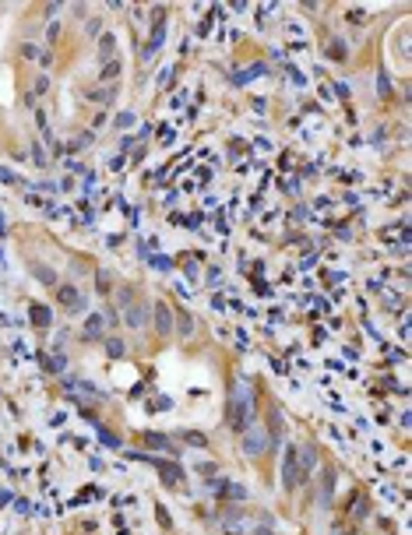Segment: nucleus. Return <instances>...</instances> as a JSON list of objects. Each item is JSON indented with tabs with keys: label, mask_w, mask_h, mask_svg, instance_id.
Here are the masks:
<instances>
[{
	"label": "nucleus",
	"mask_w": 412,
	"mask_h": 535,
	"mask_svg": "<svg viewBox=\"0 0 412 535\" xmlns=\"http://www.w3.org/2000/svg\"><path fill=\"white\" fill-rule=\"evenodd\" d=\"M243 451H247V454H261V451H265V433H261L257 426H247V437H243Z\"/></svg>",
	"instance_id": "f03ea898"
},
{
	"label": "nucleus",
	"mask_w": 412,
	"mask_h": 535,
	"mask_svg": "<svg viewBox=\"0 0 412 535\" xmlns=\"http://www.w3.org/2000/svg\"><path fill=\"white\" fill-rule=\"evenodd\" d=\"M296 458H299L296 447H289V451H285V462H282V475H285V486H289V489L299 482V479H296Z\"/></svg>",
	"instance_id": "7ed1b4c3"
},
{
	"label": "nucleus",
	"mask_w": 412,
	"mask_h": 535,
	"mask_svg": "<svg viewBox=\"0 0 412 535\" xmlns=\"http://www.w3.org/2000/svg\"><path fill=\"white\" fill-rule=\"evenodd\" d=\"M183 440L194 444V447H205V437H201V433H183Z\"/></svg>",
	"instance_id": "f8f14e48"
},
{
	"label": "nucleus",
	"mask_w": 412,
	"mask_h": 535,
	"mask_svg": "<svg viewBox=\"0 0 412 535\" xmlns=\"http://www.w3.org/2000/svg\"><path fill=\"white\" fill-rule=\"evenodd\" d=\"M254 535H272V532H268V528H261V532H254Z\"/></svg>",
	"instance_id": "ddd939ff"
},
{
	"label": "nucleus",
	"mask_w": 412,
	"mask_h": 535,
	"mask_svg": "<svg viewBox=\"0 0 412 535\" xmlns=\"http://www.w3.org/2000/svg\"><path fill=\"white\" fill-rule=\"evenodd\" d=\"M99 328H102V317H99V314H95V317H88V324H85V331H88V334H95Z\"/></svg>",
	"instance_id": "9d476101"
},
{
	"label": "nucleus",
	"mask_w": 412,
	"mask_h": 535,
	"mask_svg": "<svg viewBox=\"0 0 412 535\" xmlns=\"http://www.w3.org/2000/svg\"><path fill=\"white\" fill-rule=\"evenodd\" d=\"M60 303H67V307H74V310H78V307H81V296L74 292L70 285H64V289H60Z\"/></svg>",
	"instance_id": "39448f33"
},
{
	"label": "nucleus",
	"mask_w": 412,
	"mask_h": 535,
	"mask_svg": "<svg viewBox=\"0 0 412 535\" xmlns=\"http://www.w3.org/2000/svg\"><path fill=\"white\" fill-rule=\"evenodd\" d=\"M310 468H314V451H310V447H303V475H307ZM303 475H299V479H303Z\"/></svg>",
	"instance_id": "1a4fd4ad"
},
{
	"label": "nucleus",
	"mask_w": 412,
	"mask_h": 535,
	"mask_svg": "<svg viewBox=\"0 0 412 535\" xmlns=\"http://www.w3.org/2000/svg\"><path fill=\"white\" fill-rule=\"evenodd\" d=\"M144 440L152 444V447H159V451H173V447H169V440H166V437H159V433H148Z\"/></svg>",
	"instance_id": "6e6552de"
},
{
	"label": "nucleus",
	"mask_w": 412,
	"mask_h": 535,
	"mask_svg": "<svg viewBox=\"0 0 412 535\" xmlns=\"http://www.w3.org/2000/svg\"><path fill=\"white\" fill-rule=\"evenodd\" d=\"M124 317H127V324H134V328H141V324H144L141 307H127V314H124Z\"/></svg>",
	"instance_id": "0eeeda50"
},
{
	"label": "nucleus",
	"mask_w": 412,
	"mask_h": 535,
	"mask_svg": "<svg viewBox=\"0 0 412 535\" xmlns=\"http://www.w3.org/2000/svg\"><path fill=\"white\" fill-rule=\"evenodd\" d=\"M155 328H159V334H162V338L173 331V310L166 307V303H159V307H155Z\"/></svg>",
	"instance_id": "20e7f679"
},
{
	"label": "nucleus",
	"mask_w": 412,
	"mask_h": 535,
	"mask_svg": "<svg viewBox=\"0 0 412 535\" xmlns=\"http://www.w3.org/2000/svg\"><path fill=\"white\" fill-rule=\"evenodd\" d=\"M254 419V395H250V384L236 380L233 384V395H229V426L233 430H247Z\"/></svg>",
	"instance_id": "f257e3e1"
},
{
	"label": "nucleus",
	"mask_w": 412,
	"mask_h": 535,
	"mask_svg": "<svg viewBox=\"0 0 412 535\" xmlns=\"http://www.w3.org/2000/svg\"><path fill=\"white\" fill-rule=\"evenodd\" d=\"M32 310H35V314H32V317H35V324H46V321H50L46 307H32Z\"/></svg>",
	"instance_id": "9b49d317"
},
{
	"label": "nucleus",
	"mask_w": 412,
	"mask_h": 535,
	"mask_svg": "<svg viewBox=\"0 0 412 535\" xmlns=\"http://www.w3.org/2000/svg\"><path fill=\"white\" fill-rule=\"evenodd\" d=\"M159 472H166L169 482H180V479H183V468H180V465H169V462H166V465L159 462Z\"/></svg>",
	"instance_id": "423d86ee"
}]
</instances>
